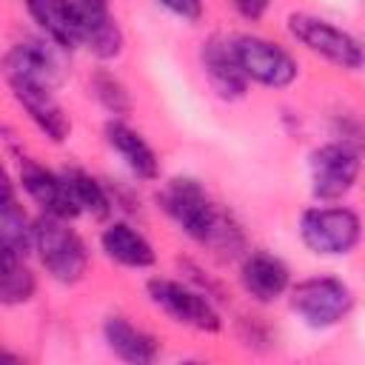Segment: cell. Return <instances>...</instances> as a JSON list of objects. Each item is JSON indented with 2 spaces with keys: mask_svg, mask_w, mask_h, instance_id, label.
Returning <instances> with one entry per match:
<instances>
[{
  "mask_svg": "<svg viewBox=\"0 0 365 365\" xmlns=\"http://www.w3.org/2000/svg\"><path fill=\"white\" fill-rule=\"evenodd\" d=\"M157 202L191 240L225 251L228 257L242 248V231L234 217L220 211L194 177H171L157 191Z\"/></svg>",
  "mask_w": 365,
  "mask_h": 365,
  "instance_id": "obj_1",
  "label": "cell"
},
{
  "mask_svg": "<svg viewBox=\"0 0 365 365\" xmlns=\"http://www.w3.org/2000/svg\"><path fill=\"white\" fill-rule=\"evenodd\" d=\"M34 251L46 274L63 285H74L83 279L88 268L86 242L74 228H68L66 217L46 214L34 220Z\"/></svg>",
  "mask_w": 365,
  "mask_h": 365,
  "instance_id": "obj_2",
  "label": "cell"
},
{
  "mask_svg": "<svg viewBox=\"0 0 365 365\" xmlns=\"http://www.w3.org/2000/svg\"><path fill=\"white\" fill-rule=\"evenodd\" d=\"M299 237L319 257H342L356 248L362 237V222L356 211L345 205H317L302 211Z\"/></svg>",
  "mask_w": 365,
  "mask_h": 365,
  "instance_id": "obj_3",
  "label": "cell"
},
{
  "mask_svg": "<svg viewBox=\"0 0 365 365\" xmlns=\"http://www.w3.org/2000/svg\"><path fill=\"white\" fill-rule=\"evenodd\" d=\"M145 294H148L151 305L160 308L165 317H171L177 325H185V328H194L202 334H214L222 328V319H220L214 302L200 288H191L177 279L154 277L145 282Z\"/></svg>",
  "mask_w": 365,
  "mask_h": 365,
  "instance_id": "obj_4",
  "label": "cell"
},
{
  "mask_svg": "<svg viewBox=\"0 0 365 365\" xmlns=\"http://www.w3.org/2000/svg\"><path fill=\"white\" fill-rule=\"evenodd\" d=\"M288 34L299 46H305L311 54H319L322 60H328L339 68L354 71L365 63V51L359 46V40L354 34H348L345 29L334 26L331 20L297 11V14L288 17Z\"/></svg>",
  "mask_w": 365,
  "mask_h": 365,
  "instance_id": "obj_5",
  "label": "cell"
},
{
  "mask_svg": "<svg viewBox=\"0 0 365 365\" xmlns=\"http://www.w3.org/2000/svg\"><path fill=\"white\" fill-rule=\"evenodd\" d=\"M291 311L302 317L311 328H331L342 322L354 308L351 288L336 277H308L288 288Z\"/></svg>",
  "mask_w": 365,
  "mask_h": 365,
  "instance_id": "obj_6",
  "label": "cell"
},
{
  "mask_svg": "<svg viewBox=\"0 0 365 365\" xmlns=\"http://www.w3.org/2000/svg\"><path fill=\"white\" fill-rule=\"evenodd\" d=\"M231 46L248 80L268 88H285L297 80V60L279 43H271L257 34H240L231 40Z\"/></svg>",
  "mask_w": 365,
  "mask_h": 365,
  "instance_id": "obj_7",
  "label": "cell"
},
{
  "mask_svg": "<svg viewBox=\"0 0 365 365\" xmlns=\"http://www.w3.org/2000/svg\"><path fill=\"white\" fill-rule=\"evenodd\" d=\"M359 151L345 143H325L311 151V194L317 200H339L345 197L359 177Z\"/></svg>",
  "mask_w": 365,
  "mask_h": 365,
  "instance_id": "obj_8",
  "label": "cell"
},
{
  "mask_svg": "<svg viewBox=\"0 0 365 365\" xmlns=\"http://www.w3.org/2000/svg\"><path fill=\"white\" fill-rule=\"evenodd\" d=\"M54 46L57 43L51 40H17L3 57L6 83L17 80L54 91L63 83V60L57 57Z\"/></svg>",
  "mask_w": 365,
  "mask_h": 365,
  "instance_id": "obj_9",
  "label": "cell"
},
{
  "mask_svg": "<svg viewBox=\"0 0 365 365\" xmlns=\"http://www.w3.org/2000/svg\"><path fill=\"white\" fill-rule=\"evenodd\" d=\"M20 185L46 214H57V217H66V220L80 214L74 200H71V191L66 185L63 171L54 174L51 168L40 165L37 160L23 157V163H20Z\"/></svg>",
  "mask_w": 365,
  "mask_h": 365,
  "instance_id": "obj_10",
  "label": "cell"
},
{
  "mask_svg": "<svg viewBox=\"0 0 365 365\" xmlns=\"http://www.w3.org/2000/svg\"><path fill=\"white\" fill-rule=\"evenodd\" d=\"M200 63H202V71H205L211 88L217 91V97H222V100H240V97H245L248 77L240 68L237 54H234V46L225 37H220V34L208 37L202 43V48H200Z\"/></svg>",
  "mask_w": 365,
  "mask_h": 365,
  "instance_id": "obj_11",
  "label": "cell"
},
{
  "mask_svg": "<svg viewBox=\"0 0 365 365\" xmlns=\"http://www.w3.org/2000/svg\"><path fill=\"white\" fill-rule=\"evenodd\" d=\"M240 282L251 299L277 302L291 288V271L279 257L268 251H251L240 265Z\"/></svg>",
  "mask_w": 365,
  "mask_h": 365,
  "instance_id": "obj_12",
  "label": "cell"
},
{
  "mask_svg": "<svg viewBox=\"0 0 365 365\" xmlns=\"http://www.w3.org/2000/svg\"><path fill=\"white\" fill-rule=\"evenodd\" d=\"M26 9L46 40L57 43V48L71 51L83 46V23L74 0H26Z\"/></svg>",
  "mask_w": 365,
  "mask_h": 365,
  "instance_id": "obj_13",
  "label": "cell"
},
{
  "mask_svg": "<svg viewBox=\"0 0 365 365\" xmlns=\"http://www.w3.org/2000/svg\"><path fill=\"white\" fill-rule=\"evenodd\" d=\"M11 88V97L23 106V111L29 114V120L51 140V143H63L71 131V123L66 117V111L60 108V103L54 100L51 88H43V86H31V83H17L11 80L9 83Z\"/></svg>",
  "mask_w": 365,
  "mask_h": 365,
  "instance_id": "obj_14",
  "label": "cell"
},
{
  "mask_svg": "<svg viewBox=\"0 0 365 365\" xmlns=\"http://www.w3.org/2000/svg\"><path fill=\"white\" fill-rule=\"evenodd\" d=\"M106 143L120 154V160L128 165V171L140 180H157L160 174V163L154 148L143 140L140 131H134L131 125H125L120 117H111L106 123Z\"/></svg>",
  "mask_w": 365,
  "mask_h": 365,
  "instance_id": "obj_15",
  "label": "cell"
},
{
  "mask_svg": "<svg viewBox=\"0 0 365 365\" xmlns=\"http://www.w3.org/2000/svg\"><path fill=\"white\" fill-rule=\"evenodd\" d=\"M103 336H106V345L114 356L125 359V362H134V365H148L157 359V336H151L148 331L131 325L125 317H108L103 322Z\"/></svg>",
  "mask_w": 365,
  "mask_h": 365,
  "instance_id": "obj_16",
  "label": "cell"
},
{
  "mask_svg": "<svg viewBox=\"0 0 365 365\" xmlns=\"http://www.w3.org/2000/svg\"><path fill=\"white\" fill-rule=\"evenodd\" d=\"M100 245H103L108 259H114V262H120L125 268H148L157 259L151 242L134 225H128L123 220H117L108 228H103Z\"/></svg>",
  "mask_w": 365,
  "mask_h": 365,
  "instance_id": "obj_17",
  "label": "cell"
},
{
  "mask_svg": "<svg viewBox=\"0 0 365 365\" xmlns=\"http://www.w3.org/2000/svg\"><path fill=\"white\" fill-rule=\"evenodd\" d=\"M80 23H83V46L97 60H114L123 51L125 37L108 9H80Z\"/></svg>",
  "mask_w": 365,
  "mask_h": 365,
  "instance_id": "obj_18",
  "label": "cell"
},
{
  "mask_svg": "<svg viewBox=\"0 0 365 365\" xmlns=\"http://www.w3.org/2000/svg\"><path fill=\"white\" fill-rule=\"evenodd\" d=\"M0 245L9 254L29 257L34 251V222L26 217L23 205L14 197V185H3V202H0Z\"/></svg>",
  "mask_w": 365,
  "mask_h": 365,
  "instance_id": "obj_19",
  "label": "cell"
},
{
  "mask_svg": "<svg viewBox=\"0 0 365 365\" xmlns=\"http://www.w3.org/2000/svg\"><path fill=\"white\" fill-rule=\"evenodd\" d=\"M63 177H66V185H68L71 200H74V205H77L80 214H88L94 220H106L111 214L114 202H111L108 191L103 188V182H97L83 168H66Z\"/></svg>",
  "mask_w": 365,
  "mask_h": 365,
  "instance_id": "obj_20",
  "label": "cell"
},
{
  "mask_svg": "<svg viewBox=\"0 0 365 365\" xmlns=\"http://www.w3.org/2000/svg\"><path fill=\"white\" fill-rule=\"evenodd\" d=\"M37 282L31 268L26 265V257L3 251V277H0V302L3 305H23L31 299Z\"/></svg>",
  "mask_w": 365,
  "mask_h": 365,
  "instance_id": "obj_21",
  "label": "cell"
},
{
  "mask_svg": "<svg viewBox=\"0 0 365 365\" xmlns=\"http://www.w3.org/2000/svg\"><path fill=\"white\" fill-rule=\"evenodd\" d=\"M88 88H91L94 100H97L111 117H125V114L131 111V94H128V88L123 86V80L114 77L111 71H106V68L94 71L91 80H88Z\"/></svg>",
  "mask_w": 365,
  "mask_h": 365,
  "instance_id": "obj_22",
  "label": "cell"
},
{
  "mask_svg": "<svg viewBox=\"0 0 365 365\" xmlns=\"http://www.w3.org/2000/svg\"><path fill=\"white\" fill-rule=\"evenodd\" d=\"M157 3L163 9H168L171 14L188 20V23H194V20L202 17V0H157Z\"/></svg>",
  "mask_w": 365,
  "mask_h": 365,
  "instance_id": "obj_23",
  "label": "cell"
},
{
  "mask_svg": "<svg viewBox=\"0 0 365 365\" xmlns=\"http://www.w3.org/2000/svg\"><path fill=\"white\" fill-rule=\"evenodd\" d=\"M231 6L237 9V14H240V17H245V20L257 23V20H262V14L268 11L271 0H231Z\"/></svg>",
  "mask_w": 365,
  "mask_h": 365,
  "instance_id": "obj_24",
  "label": "cell"
},
{
  "mask_svg": "<svg viewBox=\"0 0 365 365\" xmlns=\"http://www.w3.org/2000/svg\"><path fill=\"white\" fill-rule=\"evenodd\" d=\"M80 9H108V0H74Z\"/></svg>",
  "mask_w": 365,
  "mask_h": 365,
  "instance_id": "obj_25",
  "label": "cell"
}]
</instances>
